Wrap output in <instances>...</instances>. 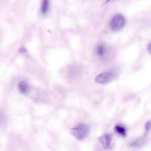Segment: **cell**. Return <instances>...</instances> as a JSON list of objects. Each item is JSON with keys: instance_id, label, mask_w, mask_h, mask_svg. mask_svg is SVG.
Instances as JSON below:
<instances>
[{"instance_id": "9", "label": "cell", "mask_w": 151, "mask_h": 151, "mask_svg": "<svg viewBox=\"0 0 151 151\" xmlns=\"http://www.w3.org/2000/svg\"><path fill=\"white\" fill-rule=\"evenodd\" d=\"M151 128V119L147 121L145 124V129L146 132H148Z\"/></svg>"}, {"instance_id": "5", "label": "cell", "mask_w": 151, "mask_h": 151, "mask_svg": "<svg viewBox=\"0 0 151 151\" xmlns=\"http://www.w3.org/2000/svg\"><path fill=\"white\" fill-rule=\"evenodd\" d=\"M18 87L19 91L22 93H25L28 91V86L25 82L21 81L19 82Z\"/></svg>"}, {"instance_id": "7", "label": "cell", "mask_w": 151, "mask_h": 151, "mask_svg": "<svg viewBox=\"0 0 151 151\" xmlns=\"http://www.w3.org/2000/svg\"><path fill=\"white\" fill-rule=\"evenodd\" d=\"M105 48L104 45L101 44L98 45L96 47V52L97 54L100 56H102L104 53Z\"/></svg>"}, {"instance_id": "3", "label": "cell", "mask_w": 151, "mask_h": 151, "mask_svg": "<svg viewBox=\"0 0 151 151\" xmlns=\"http://www.w3.org/2000/svg\"><path fill=\"white\" fill-rule=\"evenodd\" d=\"M113 134L111 133H106L99 138V140L104 149L109 150L112 149L111 142Z\"/></svg>"}, {"instance_id": "6", "label": "cell", "mask_w": 151, "mask_h": 151, "mask_svg": "<svg viewBox=\"0 0 151 151\" xmlns=\"http://www.w3.org/2000/svg\"><path fill=\"white\" fill-rule=\"evenodd\" d=\"M114 130L119 134L123 136H125L126 135V130L124 127L117 125L115 127Z\"/></svg>"}, {"instance_id": "10", "label": "cell", "mask_w": 151, "mask_h": 151, "mask_svg": "<svg viewBox=\"0 0 151 151\" xmlns=\"http://www.w3.org/2000/svg\"><path fill=\"white\" fill-rule=\"evenodd\" d=\"M147 50L148 52L151 54V42L148 45L147 47Z\"/></svg>"}, {"instance_id": "4", "label": "cell", "mask_w": 151, "mask_h": 151, "mask_svg": "<svg viewBox=\"0 0 151 151\" xmlns=\"http://www.w3.org/2000/svg\"><path fill=\"white\" fill-rule=\"evenodd\" d=\"M113 73L111 72H105L101 73L95 78V81L100 84H104L108 83L113 78Z\"/></svg>"}, {"instance_id": "1", "label": "cell", "mask_w": 151, "mask_h": 151, "mask_svg": "<svg viewBox=\"0 0 151 151\" xmlns=\"http://www.w3.org/2000/svg\"><path fill=\"white\" fill-rule=\"evenodd\" d=\"M90 130L89 126L86 124H81L71 128V134L77 139L81 140L85 139L88 135Z\"/></svg>"}, {"instance_id": "11", "label": "cell", "mask_w": 151, "mask_h": 151, "mask_svg": "<svg viewBox=\"0 0 151 151\" xmlns=\"http://www.w3.org/2000/svg\"><path fill=\"white\" fill-rule=\"evenodd\" d=\"M19 51L21 52H24L26 51V49L24 47H21L19 49Z\"/></svg>"}, {"instance_id": "2", "label": "cell", "mask_w": 151, "mask_h": 151, "mask_svg": "<svg viewBox=\"0 0 151 151\" xmlns=\"http://www.w3.org/2000/svg\"><path fill=\"white\" fill-rule=\"evenodd\" d=\"M125 19L122 14H117L112 18L110 22V27L113 31H116L121 30L125 25Z\"/></svg>"}, {"instance_id": "8", "label": "cell", "mask_w": 151, "mask_h": 151, "mask_svg": "<svg viewBox=\"0 0 151 151\" xmlns=\"http://www.w3.org/2000/svg\"><path fill=\"white\" fill-rule=\"evenodd\" d=\"M48 5V1L47 0L43 1L41 6V10L42 12L45 13L47 11Z\"/></svg>"}]
</instances>
